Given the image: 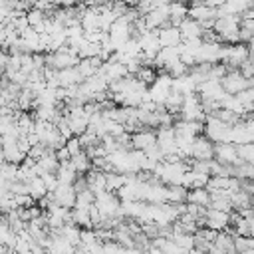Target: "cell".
I'll use <instances>...</instances> for the list:
<instances>
[{
  "mask_svg": "<svg viewBox=\"0 0 254 254\" xmlns=\"http://www.w3.org/2000/svg\"><path fill=\"white\" fill-rule=\"evenodd\" d=\"M65 119H67V127H69L73 137H79L81 133L87 131V117L85 115H69Z\"/></svg>",
  "mask_w": 254,
  "mask_h": 254,
  "instance_id": "12",
  "label": "cell"
},
{
  "mask_svg": "<svg viewBox=\"0 0 254 254\" xmlns=\"http://www.w3.org/2000/svg\"><path fill=\"white\" fill-rule=\"evenodd\" d=\"M187 204H194V206H202L208 208L210 204V194L206 189H190L187 192Z\"/></svg>",
  "mask_w": 254,
  "mask_h": 254,
  "instance_id": "10",
  "label": "cell"
},
{
  "mask_svg": "<svg viewBox=\"0 0 254 254\" xmlns=\"http://www.w3.org/2000/svg\"><path fill=\"white\" fill-rule=\"evenodd\" d=\"M28 187H30V196H32V200H34V202H36V200H40L42 196H46V192H48L40 177L32 179V181L28 183Z\"/></svg>",
  "mask_w": 254,
  "mask_h": 254,
  "instance_id": "17",
  "label": "cell"
},
{
  "mask_svg": "<svg viewBox=\"0 0 254 254\" xmlns=\"http://www.w3.org/2000/svg\"><path fill=\"white\" fill-rule=\"evenodd\" d=\"M2 147H4V141H2V137H0V151H2Z\"/></svg>",
  "mask_w": 254,
  "mask_h": 254,
  "instance_id": "28",
  "label": "cell"
},
{
  "mask_svg": "<svg viewBox=\"0 0 254 254\" xmlns=\"http://www.w3.org/2000/svg\"><path fill=\"white\" fill-rule=\"evenodd\" d=\"M2 75H4V69H0V79H2Z\"/></svg>",
  "mask_w": 254,
  "mask_h": 254,
  "instance_id": "29",
  "label": "cell"
},
{
  "mask_svg": "<svg viewBox=\"0 0 254 254\" xmlns=\"http://www.w3.org/2000/svg\"><path fill=\"white\" fill-rule=\"evenodd\" d=\"M93 204L97 206L101 216H117V210L121 206V200L117 198L115 192H101L95 196Z\"/></svg>",
  "mask_w": 254,
  "mask_h": 254,
  "instance_id": "2",
  "label": "cell"
},
{
  "mask_svg": "<svg viewBox=\"0 0 254 254\" xmlns=\"http://www.w3.org/2000/svg\"><path fill=\"white\" fill-rule=\"evenodd\" d=\"M18 167H20V165H12V163H2V165H0V179H4V181H10V183H14V181H16V175H18Z\"/></svg>",
  "mask_w": 254,
  "mask_h": 254,
  "instance_id": "19",
  "label": "cell"
},
{
  "mask_svg": "<svg viewBox=\"0 0 254 254\" xmlns=\"http://www.w3.org/2000/svg\"><path fill=\"white\" fill-rule=\"evenodd\" d=\"M234 99L244 107V111L246 113H250L252 111V99H254V89L252 87H248V89H242L240 93H236L234 95Z\"/></svg>",
  "mask_w": 254,
  "mask_h": 254,
  "instance_id": "15",
  "label": "cell"
},
{
  "mask_svg": "<svg viewBox=\"0 0 254 254\" xmlns=\"http://www.w3.org/2000/svg\"><path fill=\"white\" fill-rule=\"evenodd\" d=\"M228 220H230V212H220V210L206 208V214H204V228L214 230V232H222V230L228 226Z\"/></svg>",
  "mask_w": 254,
  "mask_h": 254,
  "instance_id": "5",
  "label": "cell"
},
{
  "mask_svg": "<svg viewBox=\"0 0 254 254\" xmlns=\"http://www.w3.org/2000/svg\"><path fill=\"white\" fill-rule=\"evenodd\" d=\"M190 159H194V161H210V159H214V145L204 135H196L194 141H192Z\"/></svg>",
  "mask_w": 254,
  "mask_h": 254,
  "instance_id": "3",
  "label": "cell"
},
{
  "mask_svg": "<svg viewBox=\"0 0 254 254\" xmlns=\"http://www.w3.org/2000/svg\"><path fill=\"white\" fill-rule=\"evenodd\" d=\"M58 83H60V87H71V85L83 83V79L75 67H65V69L58 71Z\"/></svg>",
  "mask_w": 254,
  "mask_h": 254,
  "instance_id": "9",
  "label": "cell"
},
{
  "mask_svg": "<svg viewBox=\"0 0 254 254\" xmlns=\"http://www.w3.org/2000/svg\"><path fill=\"white\" fill-rule=\"evenodd\" d=\"M69 163H71V169L75 171V175L79 177V175H85L89 169H91V161L85 157V153L81 151V153H77L75 157H71L69 159Z\"/></svg>",
  "mask_w": 254,
  "mask_h": 254,
  "instance_id": "14",
  "label": "cell"
},
{
  "mask_svg": "<svg viewBox=\"0 0 254 254\" xmlns=\"http://www.w3.org/2000/svg\"><path fill=\"white\" fill-rule=\"evenodd\" d=\"M4 252H6V246H4L2 242H0V254H4Z\"/></svg>",
  "mask_w": 254,
  "mask_h": 254,
  "instance_id": "26",
  "label": "cell"
},
{
  "mask_svg": "<svg viewBox=\"0 0 254 254\" xmlns=\"http://www.w3.org/2000/svg\"><path fill=\"white\" fill-rule=\"evenodd\" d=\"M236 155L242 163L252 165L254 163V145L252 143H244V145H236Z\"/></svg>",
  "mask_w": 254,
  "mask_h": 254,
  "instance_id": "16",
  "label": "cell"
},
{
  "mask_svg": "<svg viewBox=\"0 0 254 254\" xmlns=\"http://www.w3.org/2000/svg\"><path fill=\"white\" fill-rule=\"evenodd\" d=\"M2 163H6V161H4V155H2V151H0V165H2Z\"/></svg>",
  "mask_w": 254,
  "mask_h": 254,
  "instance_id": "27",
  "label": "cell"
},
{
  "mask_svg": "<svg viewBox=\"0 0 254 254\" xmlns=\"http://www.w3.org/2000/svg\"><path fill=\"white\" fill-rule=\"evenodd\" d=\"M187 10H189V6H187V4H181V2L169 4V18L183 20V18H187Z\"/></svg>",
  "mask_w": 254,
  "mask_h": 254,
  "instance_id": "20",
  "label": "cell"
},
{
  "mask_svg": "<svg viewBox=\"0 0 254 254\" xmlns=\"http://www.w3.org/2000/svg\"><path fill=\"white\" fill-rule=\"evenodd\" d=\"M44 151H46V147H44V145H34V147H30V151H28V157H30V159H34V161L38 163V161L42 159Z\"/></svg>",
  "mask_w": 254,
  "mask_h": 254,
  "instance_id": "24",
  "label": "cell"
},
{
  "mask_svg": "<svg viewBox=\"0 0 254 254\" xmlns=\"http://www.w3.org/2000/svg\"><path fill=\"white\" fill-rule=\"evenodd\" d=\"M65 149H67V153H69V159H71V157H75L77 153H81V147H79L77 137L67 139V141H65Z\"/></svg>",
  "mask_w": 254,
  "mask_h": 254,
  "instance_id": "23",
  "label": "cell"
},
{
  "mask_svg": "<svg viewBox=\"0 0 254 254\" xmlns=\"http://www.w3.org/2000/svg\"><path fill=\"white\" fill-rule=\"evenodd\" d=\"M52 194H54L56 202H58L62 208H67V210L73 208V204H75V192H73L71 185H58V189H56Z\"/></svg>",
  "mask_w": 254,
  "mask_h": 254,
  "instance_id": "7",
  "label": "cell"
},
{
  "mask_svg": "<svg viewBox=\"0 0 254 254\" xmlns=\"http://www.w3.org/2000/svg\"><path fill=\"white\" fill-rule=\"evenodd\" d=\"M157 42L161 48H175L181 44V34L177 28H165L157 30Z\"/></svg>",
  "mask_w": 254,
  "mask_h": 254,
  "instance_id": "8",
  "label": "cell"
},
{
  "mask_svg": "<svg viewBox=\"0 0 254 254\" xmlns=\"http://www.w3.org/2000/svg\"><path fill=\"white\" fill-rule=\"evenodd\" d=\"M157 145V137H155V131L151 129H145V131H139L135 135H131V149L133 151H145L149 147Z\"/></svg>",
  "mask_w": 254,
  "mask_h": 254,
  "instance_id": "6",
  "label": "cell"
},
{
  "mask_svg": "<svg viewBox=\"0 0 254 254\" xmlns=\"http://www.w3.org/2000/svg\"><path fill=\"white\" fill-rule=\"evenodd\" d=\"M220 87H222V91H224L226 95H236V93H240L242 89L252 87V79H244V77L238 73V69H232V71H228V73L220 79Z\"/></svg>",
  "mask_w": 254,
  "mask_h": 254,
  "instance_id": "1",
  "label": "cell"
},
{
  "mask_svg": "<svg viewBox=\"0 0 254 254\" xmlns=\"http://www.w3.org/2000/svg\"><path fill=\"white\" fill-rule=\"evenodd\" d=\"M214 161H218L220 165H228V167H236L242 163L236 155V145H232V143L214 145Z\"/></svg>",
  "mask_w": 254,
  "mask_h": 254,
  "instance_id": "4",
  "label": "cell"
},
{
  "mask_svg": "<svg viewBox=\"0 0 254 254\" xmlns=\"http://www.w3.org/2000/svg\"><path fill=\"white\" fill-rule=\"evenodd\" d=\"M143 155H145L149 161H153V163H163V153H161V149H159L157 145H153V147L145 149V151H143Z\"/></svg>",
  "mask_w": 254,
  "mask_h": 254,
  "instance_id": "21",
  "label": "cell"
},
{
  "mask_svg": "<svg viewBox=\"0 0 254 254\" xmlns=\"http://www.w3.org/2000/svg\"><path fill=\"white\" fill-rule=\"evenodd\" d=\"M16 149H18L22 155H28V151H30V143L26 141V137H20V139L16 141Z\"/></svg>",
  "mask_w": 254,
  "mask_h": 254,
  "instance_id": "25",
  "label": "cell"
},
{
  "mask_svg": "<svg viewBox=\"0 0 254 254\" xmlns=\"http://www.w3.org/2000/svg\"><path fill=\"white\" fill-rule=\"evenodd\" d=\"M179 34H181V40H189V38H200L202 30H200L198 22H194L190 18H185L179 26Z\"/></svg>",
  "mask_w": 254,
  "mask_h": 254,
  "instance_id": "11",
  "label": "cell"
},
{
  "mask_svg": "<svg viewBox=\"0 0 254 254\" xmlns=\"http://www.w3.org/2000/svg\"><path fill=\"white\" fill-rule=\"evenodd\" d=\"M187 189H183L181 185H175V187H167V194H165V200L169 204H183L187 202Z\"/></svg>",
  "mask_w": 254,
  "mask_h": 254,
  "instance_id": "13",
  "label": "cell"
},
{
  "mask_svg": "<svg viewBox=\"0 0 254 254\" xmlns=\"http://www.w3.org/2000/svg\"><path fill=\"white\" fill-rule=\"evenodd\" d=\"M40 179H42V183H44V187H46L48 192H54V190L58 189V179H56V175L46 173V175H42Z\"/></svg>",
  "mask_w": 254,
  "mask_h": 254,
  "instance_id": "22",
  "label": "cell"
},
{
  "mask_svg": "<svg viewBox=\"0 0 254 254\" xmlns=\"http://www.w3.org/2000/svg\"><path fill=\"white\" fill-rule=\"evenodd\" d=\"M232 246H234V252L240 254V252H244V250H252V248H254V242H252V238H248V236H234V238H232Z\"/></svg>",
  "mask_w": 254,
  "mask_h": 254,
  "instance_id": "18",
  "label": "cell"
}]
</instances>
